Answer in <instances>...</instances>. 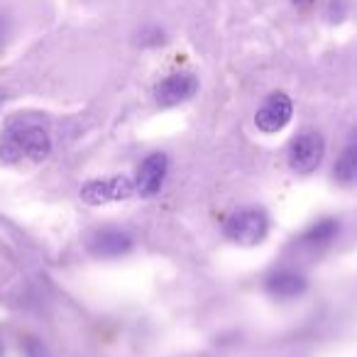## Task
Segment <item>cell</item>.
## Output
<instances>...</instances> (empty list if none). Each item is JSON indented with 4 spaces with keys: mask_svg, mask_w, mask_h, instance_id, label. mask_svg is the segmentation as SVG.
Listing matches in <instances>:
<instances>
[{
    "mask_svg": "<svg viewBox=\"0 0 357 357\" xmlns=\"http://www.w3.org/2000/svg\"><path fill=\"white\" fill-rule=\"evenodd\" d=\"M52 139L42 125L30 123L27 118L8 120L6 130L0 135V157L8 164L20 162H45L50 157Z\"/></svg>",
    "mask_w": 357,
    "mask_h": 357,
    "instance_id": "1",
    "label": "cell"
},
{
    "mask_svg": "<svg viewBox=\"0 0 357 357\" xmlns=\"http://www.w3.org/2000/svg\"><path fill=\"white\" fill-rule=\"evenodd\" d=\"M269 230L267 215L259 208H245L225 220V235L238 245H257Z\"/></svg>",
    "mask_w": 357,
    "mask_h": 357,
    "instance_id": "2",
    "label": "cell"
},
{
    "mask_svg": "<svg viewBox=\"0 0 357 357\" xmlns=\"http://www.w3.org/2000/svg\"><path fill=\"white\" fill-rule=\"evenodd\" d=\"M326 144L318 132H301L289 147V164L296 174H311L321 167Z\"/></svg>",
    "mask_w": 357,
    "mask_h": 357,
    "instance_id": "3",
    "label": "cell"
},
{
    "mask_svg": "<svg viewBox=\"0 0 357 357\" xmlns=\"http://www.w3.org/2000/svg\"><path fill=\"white\" fill-rule=\"evenodd\" d=\"M132 194H135V184L128 176L98 178V181H89V184L81 189V199L91 206L110 204V201H123V199H130Z\"/></svg>",
    "mask_w": 357,
    "mask_h": 357,
    "instance_id": "4",
    "label": "cell"
},
{
    "mask_svg": "<svg viewBox=\"0 0 357 357\" xmlns=\"http://www.w3.org/2000/svg\"><path fill=\"white\" fill-rule=\"evenodd\" d=\"M196 91H199V81H196L194 74H172L157 84L154 98L162 108H174V105L194 98Z\"/></svg>",
    "mask_w": 357,
    "mask_h": 357,
    "instance_id": "5",
    "label": "cell"
},
{
    "mask_svg": "<svg viewBox=\"0 0 357 357\" xmlns=\"http://www.w3.org/2000/svg\"><path fill=\"white\" fill-rule=\"evenodd\" d=\"M291 113H294L291 98L287 93H272L262 103V108L257 110V115H255V125L267 135L279 132V130L289 125Z\"/></svg>",
    "mask_w": 357,
    "mask_h": 357,
    "instance_id": "6",
    "label": "cell"
},
{
    "mask_svg": "<svg viewBox=\"0 0 357 357\" xmlns=\"http://www.w3.org/2000/svg\"><path fill=\"white\" fill-rule=\"evenodd\" d=\"M167 169H169V159L164 152H154L139 164V172H137V181H135V191L144 199L149 196L159 194L164 184V176H167Z\"/></svg>",
    "mask_w": 357,
    "mask_h": 357,
    "instance_id": "7",
    "label": "cell"
},
{
    "mask_svg": "<svg viewBox=\"0 0 357 357\" xmlns=\"http://www.w3.org/2000/svg\"><path fill=\"white\" fill-rule=\"evenodd\" d=\"M130 248H132L130 235H125L123 230H115V228L98 230L91 238V250L98 257H120V255L130 252Z\"/></svg>",
    "mask_w": 357,
    "mask_h": 357,
    "instance_id": "8",
    "label": "cell"
},
{
    "mask_svg": "<svg viewBox=\"0 0 357 357\" xmlns=\"http://www.w3.org/2000/svg\"><path fill=\"white\" fill-rule=\"evenodd\" d=\"M267 291L277 298H296L306 291V279L298 272L282 269V272L272 274V277L267 279Z\"/></svg>",
    "mask_w": 357,
    "mask_h": 357,
    "instance_id": "9",
    "label": "cell"
},
{
    "mask_svg": "<svg viewBox=\"0 0 357 357\" xmlns=\"http://www.w3.org/2000/svg\"><path fill=\"white\" fill-rule=\"evenodd\" d=\"M333 176H335V181L342 186L357 181V135L347 142V147L342 149V154L337 157Z\"/></svg>",
    "mask_w": 357,
    "mask_h": 357,
    "instance_id": "10",
    "label": "cell"
},
{
    "mask_svg": "<svg viewBox=\"0 0 357 357\" xmlns=\"http://www.w3.org/2000/svg\"><path fill=\"white\" fill-rule=\"evenodd\" d=\"M337 228H340V225H337L335 218H323V220H318L316 225H311V228L301 235L298 243L306 245V248H323V245L333 243V238L337 235Z\"/></svg>",
    "mask_w": 357,
    "mask_h": 357,
    "instance_id": "11",
    "label": "cell"
},
{
    "mask_svg": "<svg viewBox=\"0 0 357 357\" xmlns=\"http://www.w3.org/2000/svg\"><path fill=\"white\" fill-rule=\"evenodd\" d=\"M294 3H296V6H311L313 0H294Z\"/></svg>",
    "mask_w": 357,
    "mask_h": 357,
    "instance_id": "12",
    "label": "cell"
},
{
    "mask_svg": "<svg viewBox=\"0 0 357 357\" xmlns=\"http://www.w3.org/2000/svg\"><path fill=\"white\" fill-rule=\"evenodd\" d=\"M0 32H3V20H0Z\"/></svg>",
    "mask_w": 357,
    "mask_h": 357,
    "instance_id": "13",
    "label": "cell"
}]
</instances>
